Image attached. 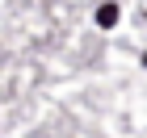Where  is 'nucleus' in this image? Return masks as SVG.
I'll return each mask as SVG.
<instances>
[{"mask_svg": "<svg viewBox=\"0 0 147 138\" xmlns=\"http://www.w3.org/2000/svg\"><path fill=\"white\" fill-rule=\"evenodd\" d=\"M113 21H118V4H101V9H97V25H105V29H109Z\"/></svg>", "mask_w": 147, "mask_h": 138, "instance_id": "f257e3e1", "label": "nucleus"}, {"mask_svg": "<svg viewBox=\"0 0 147 138\" xmlns=\"http://www.w3.org/2000/svg\"><path fill=\"white\" fill-rule=\"evenodd\" d=\"M143 63H147V55H143Z\"/></svg>", "mask_w": 147, "mask_h": 138, "instance_id": "f03ea898", "label": "nucleus"}]
</instances>
